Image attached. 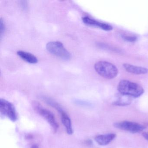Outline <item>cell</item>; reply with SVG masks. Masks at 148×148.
Instances as JSON below:
<instances>
[{
  "mask_svg": "<svg viewBox=\"0 0 148 148\" xmlns=\"http://www.w3.org/2000/svg\"><path fill=\"white\" fill-rule=\"evenodd\" d=\"M117 89L122 95L134 98L140 97L144 92V90L141 86L126 79H123L119 82Z\"/></svg>",
  "mask_w": 148,
  "mask_h": 148,
  "instance_id": "obj_1",
  "label": "cell"
},
{
  "mask_svg": "<svg viewBox=\"0 0 148 148\" xmlns=\"http://www.w3.org/2000/svg\"><path fill=\"white\" fill-rule=\"evenodd\" d=\"M94 69L98 74L104 78L112 79L117 76L119 70L116 66L106 61H99L94 65Z\"/></svg>",
  "mask_w": 148,
  "mask_h": 148,
  "instance_id": "obj_2",
  "label": "cell"
},
{
  "mask_svg": "<svg viewBox=\"0 0 148 148\" xmlns=\"http://www.w3.org/2000/svg\"><path fill=\"white\" fill-rule=\"evenodd\" d=\"M47 51L53 55L65 60L71 58V54L66 50L64 45L60 41L48 42L46 45Z\"/></svg>",
  "mask_w": 148,
  "mask_h": 148,
  "instance_id": "obj_3",
  "label": "cell"
},
{
  "mask_svg": "<svg viewBox=\"0 0 148 148\" xmlns=\"http://www.w3.org/2000/svg\"><path fill=\"white\" fill-rule=\"evenodd\" d=\"M0 113L1 116L7 117L15 122L18 119V115L14 105L4 99H0Z\"/></svg>",
  "mask_w": 148,
  "mask_h": 148,
  "instance_id": "obj_4",
  "label": "cell"
},
{
  "mask_svg": "<svg viewBox=\"0 0 148 148\" xmlns=\"http://www.w3.org/2000/svg\"><path fill=\"white\" fill-rule=\"evenodd\" d=\"M34 106L37 112L48 122L53 131L56 132L58 129L59 126L53 113L50 110L41 106L38 103H35Z\"/></svg>",
  "mask_w": 148,
  "mask_h": 148,
  "instance_id": "obj_5",
  "label": "cell"
},
{
  "mask_svg": "<svg viewBox=\"0 0 148 148\" xmlns=\"http://www.w3.org/2000/svg\"><path fill=\"white\" fill-rule=\"evenodd\" d=\"M114 126L118 129L133 133L141 132L145 129V127L140 124L128 121H121L115 123Z\"/></svg>",
  "mask_w": 148,
  "mask_h": 148,
  "instance_id": "obj_6",
  "label": "cell"
},
{
  "mask_svg": "<svg viewBox=\"0 0 148 148\" xmlns=\"http://www.w3.org/2000/svg\"><path fill=\"white\" fill-rule=\"evenodd\" d=\"M51 106L54 107L60 113L61 116V122L64 125V126L66 130V132L68 135H72L73 133L72 125L70 116L68 114L62 109L58 104L54 102L52 104Z\"/></svg>",
  "mask_w": 148,
  "mask_h": 148,
  "instance_id": "obj_7",
  "label": "cell"
},
{
  "mask_svg": "<svg viewBox=\"0 0 148 148\" xmlns=\"http://www.w3.org/2000/svg\"><path fill=\"white\" fill-rule=\"evenodd\" d=\"M82 20L83 22L86 25L97 27L104 31H110L113 29V27L110 25L106 24V23L99 22L96 20L91 18L88 16H84V17H82Z\"/></svg>",
  "mask_w": 148,
  "mask_h": 148,
  "instance_id": "obj_8",
  "label": "cell"
},
{
  "mask_svg": "<svg viewBox=\"0 0 148 148\" xmlns=\"http://www.w3.org/2000/svg\"><path fill=\"white\" fill-rule=\"evenodd\" d=\"M114 133H108L106 134L98 135L95 138V140L97 143L100 145H106L110 144L116 137Z\"/></svg>",
  "mask_w": 148,
  "mask_h": 148,
  "instance_id": "obj_9",
  "label": "cell"
},
{
  "mask_svg": "<svg viewBox=\"0 0 148 148\" xmlns=\"http://www.w3.org/2000/svg\"><path fill=\"white\" fill-rule=\"evenodd\" d=\"M123 66L126 71L136 75L146 74L148 72L147 68L142 66H136L129 64H124Z\"/></svg>",
  "mask_w": 148,
  "mask_h": 148,
  "instance_id": "obj_10",
  "label": "cell"
},
{
  "mask_svg": "<svg viewBox=\"0 0 148 148\" xmlns=\"http://www.w3.org/2000/svg\"><path fill=\"white\" fill-rule=\"evenodd\" d=\"M17 53L20 58L27 63L32 64L38 63V58L32 53L22 51H18Z\"/></svg>",
  "mask_w": 148,
  "mask_h": 148,
  "instance_id": "obj_11",
  "label": "cell"
},
{
  "mask_svg": "<svg viewBox=\"0 0 148 148\" xmlns=\"http://www.w3.org/2000/svg\"><path fill=\"white\" fill-rule=\"evenodd\" d=\"M122 38L126 41L131 42H135L137 40V38L136 36L130 35H122Z\"/></svg>",
  "mask_w": 148,
  "mask_h": 148,
  "instance_id": "obj_12",
  "label": "cell"
},
{
  "mask_svg": "<svg viewBox=\"0 0 148 148\" xmlns=\"http://www.w3.org/2000/svg\"><path fill=\"white\" fill-rule=\"evenodd\" d=\"M0 34H1V38L2 37L3 34L4 33V32L5 29V21L2 19V18H1L0 20Z\"/></svg>",
  "mask_w": 148,
  "mask_h": 148,
  "instance_id": "obj_13",
  "label": "cell"
},
{
  "mask_svg": "<svg viewBox=\"0 0 148 148\" xmlns=\"http://www.w3.org/2000/svg\"><path fill=\"white\" fill-rule=\"evenodd\" d=\"M143 136L147 141H148V132H144L143 133Z\"/></svg>",
  "mask_w": 148,
  "mask_h": 148,
  "instance_id": "obj_14",
  "label": "cell"
},
{
  "mask_svg": "<svg viewBox=\"0 0 148 148\" xmlns=\"http://www.w3.org/2000/svg\"><path fill=\"white\" fill-rule=\"evenodd\" d=\"M31 148H38V145H33Z\"/></svg>",
  "mask_w": 148,
  "mask_h": 148,
  "instance_id": "obj_15",
  "label": "cell"
}]
</instances>
